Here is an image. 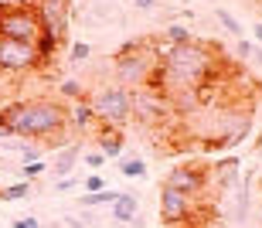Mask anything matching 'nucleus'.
<instances>
[{"mask_svg": "<svg viewBox=\"0 0 262 228\" xmlns=\"http://www.w3.org/2000/svg\"><path fill=\"white\" fill-rule=\"evenodd\" d=\"M157 55H160V65H157L154 79L146 85L167 92V96L174 89H201L204 82L214 75V69H218V55L204 41L164 44V48H157Z\"/></svg>", "mask_w": 262, "mask_h": 228, "instance_id": "1", "label": "nucleus"}, {"mask_svg": "<svg viewBox=\"0 0 262 228\" xmlns=\"http://www.w3.org/2000/svg\"><path fill=\"white\" fill-rule=\"evenodd\" d=\"M198 211V198L194 194H184V191H174V188H160V221L170 228L191 221V215Z\"/></svg>", "mask_w": 262, "mask_h": 228, "instance_id": "9", "label": "nucleus"}, {"mask_svg": "<svg viewBox=\"0 0 262 228\" xmlns=\"http://www.w3.org/2000/svg\"><path fill=\"white\" fill-rule=\"evenodd\" d=\"M58 96L61 99H85V85L82 82H75V79H65V82H58Z\"/></svg>", "mask_w": 262, "mask_h": 228, "instance_id": "20", "label": "nucleus"}, {"mask_svg": "<svg viewBox=\"0 0 262 228\" xmlns=\"http://www.w3.org/2000/svg\"><path fill=\"white\" fill-rule=\"evenodd\" d=\"M41 69V51L38 44L0 38V75H24V72Z\"/></svg>", "mask_w": 262, "mask_h": 228, "instance_id": "6", "label": "nucleus"}, {"mask_svg": "<svg viewBox=\"0 0 262 228\" xmlns=\"http://www.w3.org/2000/svg\"><path fill=\"white\" fill-rule=\"evenodd\" d=\"M109 184H106V177L102 174H89L85 180H82V191H106Z\"/></svg>", "mask_w": 262, "mask_h": 228, "instance_id": "24", "label": "nucleus"}, {"mask_svg": "<svg viewBox=\"0 0 262 228\" xmlns=\"http://www.w3.org/2000/svg\"><path fill=\"white\" fill-rule=\"evenodd\" d=\"M38 0H0V10H34Z\"/></svg>", "mask_w": 262, "mask_h": 228, "instance_id": "25", "label": "nucleus"}, {"mask_svg": "<svg viewBox=\"0 0 262 228\" xmlns=\"http://www.w3.org/2000/svg\"><path fill=\"white\" fill-rule=\"evenodd\" d=\"M164 38H167V44H191V41H194V34H191L184 24H167Z\"/></svg>", "mask_w": 262, "mask_h": 228, "instance_id": "19", "label": "nucleus"}, {"mask_svg": "<svg viewBox=\"0 0 262 228\" xmlns=\"http://www.w3.org/2000/svg\"><path fill=\"white\" fill-rule=\"evenodd\" d=\"M0 38L24 41V44H41L45 28H41L38 10H0Z\"/></svg>", "mask_w": 262, "mask_h": 228, "instance_id": "5", "label": "nucleus"}, {"mask_svg": "<svg viewBox=\"0 0 262 228\" xmlns=\"http://www.w3.org/2000/svg\"><path fill=\"white\" fill-rule=\"evenodd\" d=\"M28 194H31V184H28V180H17V184L0 188V198H4V201H24Z\"/></svg>", "mask_w": 262, "mask_h": 228, "instance_id": "21", "label": "nucleus"}, {"mask_svg": "<svg viewBox=\"0 0 262 228\" xmlns=\"http://www.w3.org/2000/svg\"><path fill=\"white\" fill-rule=\"evenodd\" d=\"M78 188V177H58L55 180V191L58 194H68V191H75Z\"/></svg>", "mask_w": 262, "mask_h": 228, "instance_id": "27", "label": "nucleus"}, {"mask_svg": "<svg viewBox=\"0 0 262 228\" xmlns=\"http://www.w3.org/2000/svg\"><path fill=\"white\" fill-rule=\"evenodd\" d=\"M82 160H85V167H102V164H106V153H102V150H85Z\"/></svg>", "mask_w": 262, "mask_h": 228, "instance_id": "26", "label": "nucleus"}, {"mask_svg": "<svg viewBox=\"0 0 262 228\" xmlns=\"http://www.w3.org/2000/svg\"><path fill=\"white\" fill-rule=\"evenodd\" d=\"M238 55H242V58H252L255 44H252V41H245V38H238Z\"/></svg>", "mask_w": 262, "mask_h": 228, "instance_id": "29", "label": "nucleus"}, {"mask_svg": "<svg viewBox=\"0 0 262 228\" xmlns=\"http://www.w3.org/2000/svg\"><path fill=\"white\" fill-rule=\"evenodd\" d=\"M119 194H123V191H113V188H106V191H82V208H102V204H109V208H113V204H116L119 201Z\"/></svg>", "mask_w": 262, "mask_h": 228, "instance_id": "15", "label": "nucleus"}, {"mask_svg": "<svg viewBox=\"0 0 262 228\" xmlns=\"http://www.w3.org/2000/svg\"><path fill=\"white\" fill-rule=\"evenodd\" d=\"M78 160H82V147H78V143H68V147H61L58 153H55V160H51L55 177H72V170H75Z\"/></svg>", "mask_w": 262, "mask_h": 228, "instance_id": "11", "label": "nucleus"}, {"mask_svg": "<svg viewBox=\"0 0 262 228\" xmlns=\"http://www.w3.org/2000/svg\"><path fill=\"white\" fill-rule=\"evenodd\" d=\"M214 17H218V24H222V28L228 31V34H232V38H242V34H245V31H242V24H238V20H235V14H232V10L218 7V10H214Z\"/></svg>", "mask_w": 262, "mask_h": 228, "instance_id": "18", "label": "nucleus"}, {"mask_svg": "<svg viewBox=\"0 0 262 228\" xmlns=\"http://www.w3.org/2000/svg\"><path fill=\"white\" fill-rule=\"evenodd\" d=\"M133 7H136V10H143V14H150V10L157 7V0H133Z\"/></svg>", "mask_w": 262, "mask_h": 228, "instance_id": "30", "label": "nucleus"}, {"mask_svg": "<svg viewBox=\"0 0 262 228\" xmlns=\"http://www.w3.org/2000/svg\"><path fill=\"white\" fill-rule=\"evenodd\" d=\"M160 55L157 48H150L146 41H126L123 48L113 55V69H116V85L123 89H140L154 79Z\"/></svg>", "mask_w": 262, "mask_h": 228, "instance_id": "3", "label": "nucleus"}, {"mask_svg": "<svg viewBox=\"0 0 262 228\" xmlns=\"http://www.w3.org/2000/svg\"><path fill=\"white\" fill-rule=\"evenodd\" d=\"M238 157H225L218 160V167H214V174H218V180H222V188H232V184H238Z\"/></svg>", "mask_w": 262, "mask_h": 228, "instance_id": "16", "label": "nucleus"}, {"mask_svg": "<svg viewBox=\"0 0 262 228\" xmlns=\"http://www.w3.org/2000/svg\"><path fill=\"white\" fill-rule=\"evenodd\" d=\"M129 102H133V119L140 123H164L167 112L170 109V99H167V92L160 89H150V85H140V89H129Z\"/></svg>", "mask_w": 262, "mask_h": 228, "instance_id": "8", "label": "nucleus"}, {"mask_svg": "<svg viewBox=\"0 0 262 228\" xmlns=\"http://www.w3.org/2000/svg\"><path fill=\"white\" fill-rule=\"evenodd\" d=\"M136 218H140V198L129 194V191H123L119 201L113 204V221H119V225H133Z\"/></svg>", "mask_w": 262, "mask_h": 228, "instance_id": "12", "label": "nucleus"}, {"mask_svg": "<svg viewBox=\"0 0 262 228\" xmlns=\"http://www.w3.org/2000/svg\"><path fill=\"white\" fill-rule=\"evenodd\" d=\"M119 174L129 180H143L146 177V164L140 157H119Z\"/></svg>", "mask_w": 262, "mask_h": 228, "instance_id": "17", "label": "nucleus"}, {"mask_svg": "<svg viewBox=\"0 0 262 228\" xmlns=\"http://www.w3.org/2000/svg\"><path fill=\"white\" fill-rule=\"evenodd\" d=\"M10 228H45V225H41L34 215H24V218H14V221H10Z\"/></svg>", "mask_w": 262, "mask_h": 228, "instance_id": "28", "label": "nucleus"}, {"mask_svg": "<svg viewBox=\"0 0 262 228\" xmlns=\"http://www.w3.org/2000/svg\"><path fill=\"white\" fill-rule=\"evenodd\" d=\"M99 150L106 153V160H119L123 157V129L99 126Z\"/></svg>", "mask_w": 262, "mask_h": 228, "instance_id": "13", "label": "nucleus"}, {"mask_svg": "<svg viewBox=\"0 0 262 228\" xmlns=\"http://www.w3.org/2000/svg\"><path fill=\"white\" fill-rule=\"evenodd\" d=\"M89 55H92V48H89L85 41H75V44H72V51H68V61H72V65H78V61H85Z\"/></svg>", "mask_w": 262, "mask_h": 228, "instance_id": "23", "label": "nucleus"}, {"mask_svg": "<svg viewBox=\"0 0 262 228\" xmlns=\"http://www.w3.org/2000/svg\"><path fill=\"white\" fill-rule=\"evenodd\" d=\"M164 184H167V188H174V191H184V194L201 198L204 184H208V174H204L201 167H174L170 174H167Z\"/></svg>", "mask_w": 262, "mask_h": 228, "instance_id": "10", "label": "nucleus"}, {"mask_svg": "<svg viewBox=\"0 0 262 228\" xmlns=\"http://www.w3.org/2000/svg\"><path fill=\"white\" fill-rule=\"evenodd\" d=\"M0 129L28 143H58L68 129V112L58 99H17L0 106Z\"/></svg>", "mask_w": 262, "mask_h": 228, "instance_id": "2", "label": "nucleus"}, {"mask_svg": "<svg viewBox=\"0 0 262 228\" xmlns=\"http://www.w3.org/2000/svg\"><path fill=\"white\" fill-rule=\"evenodd\" d=\"M92 109H96L99 126H113V129H126V123L133 119V102H129V89L123 85H102L92 92Z\"/></svg>", "mask_w": 262, "mask_h": 228, "instance_id": "4", "label": "nucleus"}, {"mask_svg": "<svg viewBox=\"0 0 262 228\" xmlns=\"http://www.w3.org/2000/svg\"><path fill=\"white\" fill-rule=\"evenodd\" d=\"M34 10H38V17H41L45 38L55 41V44H65L68 28H72V0H38Z\"/></svg>", "mask_w": 262, "mask_h": 228, "instance_id": "7", "label": "nucleus"}, {"mask_svg": "<svg viewBox=\"0 0 262 228\" xmlns=\"http://www.w3.org/2000/svg\"><path fill=\"white\" fill-rule=\"evenodd\" d=\"M252 61H259V65H262V48H259V44H255V55H252Z\"/></svg>", "mask_w": 262, "mask_h": 228, "instance_id": "32", "label": "nucleus"}, {"mask_svg": "<svg viewBox=\"0 0 262 228\" xmlns=\"http://www.w3.org/2000/svg\"><path fill=\"white\" fill-rule=\"evenodd\" d=\"M92 126H99L92 102H89V99H78V102H75V109H72V129L85 133V129H92Z\"/></svg>", "mask_w": 262, "mask_h": 228, "instance_id": "14", "label": "nucleus"}, {"mask_svg": "<svg viewBox=\"0 0 262 228\" xmlns=\"http://www.w3.org/2000/svg\"><path fill=\"white\" fill-rule=\"evenodd\" d=\"M252 38H255V41H259V44H262V20H259V24H255V28H252Z\"/></svg>", "mask_w": 262, "mask_h": 228, "instance_id": "31", "label": "nucleus"}, {"mask_svg": "<svg viewBox=\"0 0 262 228\" xmlns=\"http://www.w3.org/2000/svg\"><path fill=\"white\" fill-rule=\"evenodd\" d=\"M45 170H48V164H45V160H31V164H20V170H17V177L20 180H38L41 174H45Z\"/></svg>", "mask_w": 262, "mask_h": 228, "instance_id": "22", "label": "nucleus"}]
</instances>
